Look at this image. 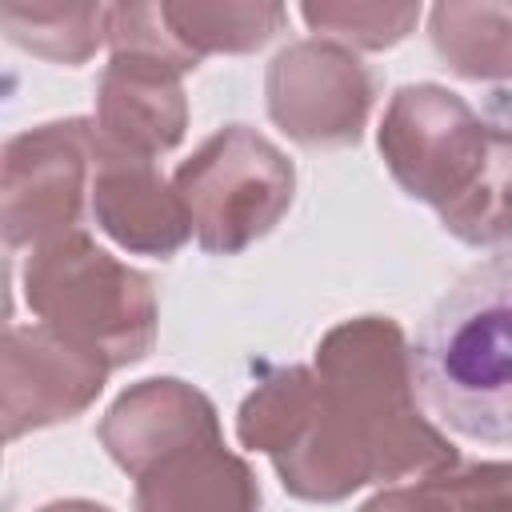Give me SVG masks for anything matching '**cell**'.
Instances as JSON below:
<instances>
[{
    "mask_svg": "<svg viewBox=\"0 0 512 512\" xmlns=\"http://www.w3.org/2000/svg\"><path fill=\"white\" fill-rule=\"evenodd\" d=\"M392 180L472 244L512 240V128L488 124L444 84H404L380 120Z\"/></svg>",
    "mask_w": 512,
    "mask_h": 512,
    "instance_id": "obj_2",
    "label": "cell"
},
{
    "mask_svg": "<svg viewBox=\"0 0 512 512\" xmlns=\"http://www.w3.org/2000/svg\"><path fill=\"white\" fill-rule=\"evenodd\" d=\"M424 404L460 436L512 444V252L468 268L412 348Z\"/></svg>",
    "mask_w": 512,
    "mask_h": 512,
    "instance_id": "obj_3",
    "label": "cell"
},
{
    "mask_svg": "<svg viewBox=\"0 0 512 512\" xmlns=\"http://www.w3.org/2000/svg\"><path fill=\"white\" fill-rule=\"evenodd\" d=\"M236 436L272 460L284 492L312 504L460 464L416 404L412 348L392 316L340 320L316 344L312 368H272L244 396Z\"/></svg>",
    "mask_w": 512,
    "mask_h": 512,
    "instance_id": "obj_1",
    "label": "cell"
},
{
    "mask_svg": "<svg viewBox=\"0 0 512 512\" xmlns=\"http://www.w3.org/2000/svg\"><path fill=\"white\" fill-rule=\"evenodd\" d=\"M436 56L464 80H512V4L444 0L428 12Z\"/></svg>",
    "mask_w": 512,
    "mask_h": 512,
    "instance_id": "obj_13",
    "label": "cell"
},
{
    "mask_svg": "<svg viewBox=\"0 0 512 512\" xmlns=\"http://www.w3.org/2000/svg\"><path fill=\"white\" fill-rule=\"evenodd\" d=\"M272 124L304 148H348L376 104L372 68L344 44L308 36L276 52L264 76Z\"/></svg>",
    "mask_w": 512,
    "mask_h": 512,
    "instance_id": "obj_8",
    "label": "cell"
},
{
    "mask_svg": "<svg viewBox=\"0 0 512 512\" xmlns=\"http://www.w3.org/2000/svg\"><path fill=\"white\" fill-rule=\"evenodd\" d=\"M108 372L112 368L96 352L64 340L44 324H8L0 344L4 440H20L24 432L80 416L104 392Z\"/></svg>",
    "mask_w": 512,
    "mask_h": 512,
    "instance_id": "obj_9",
    "label": "cell"
},
{
    "mask_svg": "<svg viewBox=\"0 0 512 512\" xmlns=\"http://www.w3.org/2000/svg\"><path fill=\"white\" fill-rule=\"evenodd\" d=\"M496 512H512V504H504V508H496Z\"/></svg>",
    "mask_w": 512,
    "mask_h": 512,
    "instance_id": "obj_19",
    "label": "cell"
},
{
    "mask_svg": "<svg viewBox=\"0 0 512 512\" xmlns=\"http://www.w3.org/2000/svg\"><path fill=\"white\" fill-rule=\"evenodd\" d=\"M96 148V124L80 116L24 128L4 144L0 228L12 252L80 232L84 204H92Z\"/></svg>",
    "mask_w": 512,
    "mask_h": 512,
    "instance_id": "obj_7",
    "label": "cell"
},
{
    "mask_svg": "<svg viewBox=\"0 0 512 512\" xmlns=\"http://www.w3.org/2000/svg\"><path fill=\"white\" fill-rule=\"evenodd\" d=\"M96 436L132 480L180 448L224 440L216 404L176 376H152L120 392L104 412Z\"/></svg>",
    "mask_w": 512,
    "mask_h": 512,
    "instance_id": "obj_10",
    "label": "cell"
},
{
    "mask_svg": "<svg viewBox=\"0 0 512 512\" xmlns=\"http://www.w3.org/2000/svg\"><path fill=\"white\" fill-rule=\"evenodd\" d=\"M504 504H512V460H460L416 484L384 488L356 512H496Z\"/></svg>",
    "mask_w": 512,
    "mask_h": 512,
    "instance_id": "obj_15",
    "label": "cell"
},
{
    "mask_svg": "<svg viewBox=\"0 0 512 512\" xmlns=\"http://www.w3.org/2000/svg\"><path fill=\"white\" fill-rule=\"evenodd\" d=\"M40 512H112V508H104V504H96V500H52V504H44Z\"/></svg>",
    "mask_w": 512,
    "mask_h": 512,
    "instance_id": "obj_18",
    "label": "cell"
},
{
    "mask_svg": "<svg viewBox=\"0 0 512 512\" xmlns=\"http://www.w3.org/2000/svg\"><path fill=\"white\" fill-rule=\"evenodd\" d=\"M108 48L92 120L100 144L144 160L172 152L188 128L184 72L200 60L172 36L164 4H112Z\"/></svg>",
    "mask_w": 512,
    "mask_h": 512,
    "instance_id": "obj_5",
    "label": "cell"
},
{
    "mask_svg": "<svg viewBox=\"0 0 512 512\" xmlns=\"http://www.w3.org/2000/svg\"><path fill=\"white\" fill-rule=\"evenodd\" d=\"M20 284L44 328L96 352L112 372L144 360L156 344L152 280L104 252L84 228L32 248Z\"/></svg>",
    "mask_w": 512,
    "mask_h": 512,
    "instance_id": "obj_4",
    "label": "cell"
},
{
    "mask_svg": "<svg viewBox=\"0 0 512 512\" xmlns=\"http://www.w3.org/2000/svg\"><path fill=\"white\" fill-rule=\"evenodd\" d=\"M136 512H260V484L224 440H204L136 476Z\"/></svg>",
    "mask_w": 512,
    "mask_h": 512,
    "instance_id": "obj_12",
    "label": "cell"
},
{
    "mask_svg": "<svg viewBox=\"0 0 512 512\" xmlns=\"http://www.w3.org/2000/svg\"><path fill=\"white\" fill-rule=\"evenodd\" d=\"M100 140V136H96ZM92 216L96 224L136 256H172L188 236V212L176 196V184L160 176L156 160L96 148L92 168Z\"/></svg>",
    "mask_w": 512,
    "mask_h": 512,
    "instance_id": "obj_11",
    "label": "cell"
},
{
    "mask_svg": "<svg viewBox=\"0 0 512 512\" xmlns=\"http://www.w3.org/2000/svg\"><path fill=\"white\" fill-rule=\"evenodd\" d=\"M300 16L324 40H336L352 52L356 48L380 52V48L400 44L416 28L420 4H360V0L332 4V0H320V4H304Z\"/></svg>",
    "mask_w": 512,
    "mask_h": 512,
    "instance_id": "obj_17",
    "label": "cell"
},
{
    "mask_svg": "<svg viewBox=\"0 0 512 512\" xmlns=\"http://www.w3.org/2000/svg\"><path fill=\"white\" fill-rule=\"evenodd\" d=\"M192 236L212 256H236L268 236L296 196L292 160L256 128L212 132L172 176Z\"/></svg>",
    "mask_w": 512,
    "mask_h": 512,
    "instance_id": "obj_6",
    "label": "cell"
},
{
    "mask_svg": "<svg viewBox=\"0 0 512 512\" xmlns=\"http://www.w3.org/2000/svg\"><path fill=\"white\" fill-rule=\"evenodd\" d=\"M172 36L196 56L212 52H256L288 20L280 4H164Z\"/></svg>",
    "mask_w": 512,
    "mask_h": 512,
    "instance_id": "obj_16",
    "label": "cell"
},
{
    "mask_svg": "<svg viewBox=\"0 0 512 512\" xmlns=\"http://www.w3.org/2000/svg\"><path fill=\"white\" fill-rule=\"evenodd\" d=\"M112 4H60V0H8L0 4L4 36L52 64H84L108 40Z\"/></svg>",
    "mask_w": 512,
    "mask_h": 512,
    "instance_id": "obj_14",
    "label": "cell"
}]
</instances>
